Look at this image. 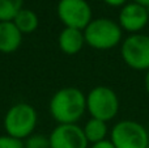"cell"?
<instances>
[{"instance_id":"cell-19","label":"cell","mask_w":149,"mask_h":148,"mask_svg":"<svg viewBox=\"0 0 149 148\" xmlns=\"http://www.w3.org/2000/svg\"><path fill=\"white\" fill-rule=\"evenodd\" d=\"M144 85H145V91H147V93L149 94V70L147 71V73H145V77H144Z\"/></svg>"},{"instance_id":"cell-1","label":"cell","mask_w":149,"mask_h":148,"mask_svg":"<svg viewBox=\"0 0 149 148\" xmlns=\"http://www.w3.org/2000/svg\"><path fill=\"white\" fill-rule=\"evenodd\" d=\"M49 112L58 125L77 123L86 113V94L76 87L58 89L50 98Z\"/></svg>"},{"instance_id":"cell-4","label":"cell","mask_w":149,"mask_h":148,"mask_svg":"<svg viewBox=\"0 0 149 148\" xmlns=\"http://www.w3.org/2000/svg\"><path fill=\"white\" fill-rule=\"evenodd\" d=\"M119 106L120 102L118 94L109 87H94L86 94V112L90 118L109 122L118 115Z\"/></svg>"},{"instance_id":"cell-18","label":"cell","mask_w":149,"mask_h":148,"mask_svg":"<svg viewBox=\"0 0 149 148\" xmlns=\"http://www.w3.org/2000/svg\"><path fill=\"white\" fill-rule=\"evenodd\" d=\"M103 3L110 7H123L127 4V0H103Z\"/></svg>"},{"instance_id":"cell-22","label":"cell","mask_w":149,"mask_h":148,"mask_svg":"<svg viewBox=\"0 0 149 148\" xmlns=\"http://www.w3.org/2000/svg\"><path fill=\"white\" fill-rule=\"evenodd\" d=\"M147 148H149V146H148V147H147Z\"/></svg>"},{"instance_id":"cell-10","label":"cell","mask_w":149,"mask_h":148,"mask_svg":"<svg viewBox=\"0 0 149 148\" xmlns=\"http://www.w3.org/2000/svg\"><path fill=\"white\" fill-rule=\"evenodd\" d=\"M22 33L17 29L13 21L0 22V52L13 54L22 43Z\"/></svg>"},{"instance_id":"cell-12","label":"cell","mask_w":149,"mask_h":148,"mask_svg":"<svg viewBox=\"0 0 149 148\" xmlns=\"http://www.w3.org/2000/svg\"><path fill=\"white\" fill-rule=\"evenodd\" d=\"M82 130H84L85 138H86L89 144H94L107 139L109 127L107 122H105V121L97 119V118H90L82 126Z\"/></svg>"},{"instance_id":"cell-21","label":"cell","mask_w":149,"mask_h":148,"mask_svg":"<svg viewBox=\"0 0 149 148\" xmlns=\"http://www.w3.org/2000/svg\"><path fill=\"white\" fill-rule=\"evenodd\" d=\"M147 9H148V13H149V7H148V8H147Z\"/></svg>"},{"instance_id":"cell-3","label":"cell","mask_w":149,"mask_h":148,"mask_svg":"<svg viewBox=\"0 0 149 148\" xmlns=\"http://www.w3.org/2000/svg\"><path fill=\"white\" fill-rule=\"evenodd\" d=\"M85 45L95 50H110L122 42L123 30L116 21L107 17L93 18L84 29Z\"/></svg>"},{"instance_id":"cell-16","label":"cell","mask_w":149,"mask_h":148,"mask_svg":"<svg viewBox=\"0 0 149 148\" xmlns=\"http://www.w3.org/2000/svg\"><path fill=\"white\" fill-rule=\"evenodd\" d=\"M0 148H25L24 140H20L17 138L9 136L7 134L0 135Z\"/></svg>"},{"instance_id":"cell-9","label":"cell","mask_w":149,"mask_h":148,"mask_svg":"<svg viewBox=\"0 0 149 148\" xmlns=\"http://www.w3.org/2000/svg\"><path fill=\"white\" fill-rule=\"evenodd\" d=\"M149 22L148 9L137 3H127L119 12L118 24L122 30L128 31L130 34L140 33Z\"/></svg>"},{"instance_id":"cell-5","label":"cell","mask_w":149,"mask_h":148,"mask_svg":"<svg viewBox=\"0 0 149 148\" xmlns=\"http://www.w3.org/2000/svg\"><path fill=\"white\" fill-rule=\"evenodd\" d=\"M110 140L115 148H147L149 134L141 123L124 119L111 128Z\"/></svg>"},{"instance_id":"cell-2","label":"cell","mask_w":149,"mask_h":148,"mask_svg":"<svg viewBox=\"0 0 149 148\" xmlns=\"http://www.w3.org/2000/svg\"><path fill=\"white\" fill-rule=\"evenodd\" d=\"M38 123V113L28 102H17L7 110L3 126L7 135L25 140L36 131Z\"/></svg>"},{"instance_id":"cell-14","label":"cell","mask_w":149,"mask_h":148,"mask_svg":"<svg viewBox=\"0 0 149 148\" xmlns=\"http://www.w3.org/2000/svg\"><path fill=\"white\" fill-rule=\"evenodd\" d=\"M24 8V0H0V22L13 21L18 12Z\"/></svg>"},{"instance_id":"cell-15","label":"cell","mask_w":149,"mask_h":148,"mask_svg":"<svg viewBox=\"0 0 149 148\" xmlns=\"http://www.w3.org/2000/svg\"><path fill=\"white\" fill-rule=\"evenodd\" d=\"M25 148H50L49 135L43 134H33L24 140Z\"/></svg>"},{"instance_id":"cell-17","label":"cell","mask_w":149,"mask_h":148,"mask_svg":"<svg viewBox=\"0 0 149 148\" xmlns=\"http://www.w3.org/2000/svg\"><path fill=\"white\" fill-rule=\"evenodd\" d=\"M89 148H115L114 144L111 143L110 139H105L102 142H98V143H94V144H90Z\"/></svg>"},{"instance_id":"cell-6","label":"cell","mask_w":149,"mask_h":148,"mask_svg":"<svg viewBox=\"0 0 149 148\" xmlns=\"http://www.w3.org/2000/svg\"><path fill=\"white\" fill-rule=\"evenodd\" d=\"M123 62L136 71L149 70V36L148 34H130L120 46Z\"/></svg>"},{"instance_id":"cell-7","label":"cell","mask_w":149,"mask_h":148,"mask_svg":"<svg viewBox=\"0 0 149 148\" xmlns=\"http://www.w3.org/2000/svg\"><path fill=\"white\" fill-rule=\"evenodd\" d=\"M56 15L64 28L84 30L93 20L92 7L86 0H59Z\"/></svg>"},{"instance_id":"cell-11","label":"cell","mask_w":149,"mask_h":148,"mask_svg":"<svg viewBox=\"0 0 149 148\" xmlns=\"http://www.w3.org/2000/svg\"><path fill=\"white\" fill-rule=\"evenodd\" d=\"M58 46L65 55H76L85 46L84 31L73 28H63L58 36Z\"/></svg>"},{"instance_id":"cell-13","label":"cell","mask_w":149,"mask_h":148,"mask_svg":"<svg viewBox=\"0 0 149 148\" xmlns=\"http://www.w3.org/2000/svg\"><path fill=\"white\" fill-rule=\"evenodd\" d=\"M13 24H15L18 30L22 33V36H25V34L34 33V31L38 29L39 18L34 10L28 9V8H22V9L16 15V17L13 18Z\"/></svg>"},{"instance_id":"cell-8","label":"cell","mask_w":149,"mask_h":148,"mask_svg":"<svg viewBox=\"0 0 149 148\" xmlns=\"http://www.w3.org/2000/svg\"><path fill=\"white\" fill-rule=\"evenodd\" d=\"M50 148H89L84 130L77 123L58 125L49 135Z\"/></svg>"},{"instance_id":"cell-20","label":"cell","mask_w":149,"mask_h":148,"mask_svg":"<svg viewBox=\"0 0 149 148\" xmlns=\"http://www.w3.org/2000/svg\"><path fill=\"white\" fill-rule=\"evenodd\" d=\"M132 1H134V3H137V4L143 5V7H145V8L149 7V0H132Z\"/></svg>"}]
</instances>
